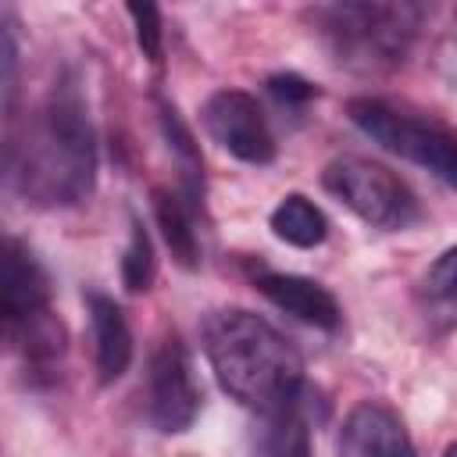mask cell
I'll return each mask as SVG.
<instances>
[{
	"label": "cell",
	"mask_w": 457,
	"mask_h": 457,
	"mask_svg": "<svg viewBox=\"0 0 457 457\" xmlns=\"http://www.w3.org/2000/svg\"><path fill=\"white\" fill-rule=\"evenodd\" d=\"M414 300L432 336H446L457 328V246L443 250L425 268Z\"/></svg>",
	"instance_id": "obj_14"
},
{
	"label": "cell",
	"mask_w": 457,
	"mask_h": 457,
	"mask_svg": "<svg viewBox=\"0 0 457 457\" xmlns=\"http://www.w3.org/2000/svg\"><path fill=\"white\" fill-rule=\"evenodd\" d=\"M253 286L261 289V296H268L278 311L293 314L296 321L325 328V332L339 328L343 311H339L336 296L321 282H314L307 275H289V271H257Z\"/></svg>",
	"instance_id": "obj_10"
},
{
	"label": "cell",
	"mask_w": 457,
	"mask_h": 457,
	"mask_svg": "<svg viewBox=\"0 0 457 457\" xmlns=\"http://www.w3.org/2000/svg\"><path fill=\"white\" fill-rule=\"evenodd\" d=\"M343 457H418L400 414L378 400H361L339 428Z\"/></svg>",
	"instance_id": "obj_8"
},
{
	"label": "cell",
	"mask_w": 457,
	"mask_h": 457,
	"mask_svg": "<svg viewBox=\"0 0 457 457\" xmlns=\"http://www.w3.org/2000/svg\"><path fill=\"white\" fill-rule=\"evenodd\" d=\"M346 114L371 143L457 189V132L446 121L386 96H353L346 104Z\"/></svg>",
	"instance_id": "obj_4"
},
{
	"label": "cell",
	"mask_w": 457,
	"mask_h": 457,
	"mask_svg": "<svg viewBox=\"0 0 457 457\" xmlns=\"http://www.w3.org/2000/svg\"><path fill=\"white\" fill-rule=\"evenodd\" d=\"M271 232L300 250H311L318 243H325L328 236V218L321 214V207L314 200H307L303 193H289L278 200V207L271 211Z\"/></svg>",
	"instance_id": "obj_17"
},
{
	"label": "cell",
	"mask_w": 457,
	"mask_h": 457,
	"mask_svg": "<svg viewBox=\"0 0 457 457\" xmlns=\"http://www.w3.org/2000/svg\"><path fill=\"white\" fill-rule=\"evenodd\" d=\"M246 457H311V428L300 403L261 411L250 436Z\"/></svg>",
	"instance_id": "obj_12"
},
{
	"label": "cell",
	"mask_w": 457,
	"mask_h": 457,
	"mask_svg": "<svg viewBox=\"0 0 457 457\" xmlns=\"http://www.w3.org/2000/svg\"><path fill=\"white\" fill-rule=\"evenodd\" d=\"M443 457H457V439H453V443H450V446L443 450Z\"/></svg>",
	"instance_id": "obj_21"
},
{
	"label": "cell",
	"mask_w": 457,
	"mask_h": 457,
	"mask_svg": "<svg viewBox=\"0 0 457 457\" xmlns=\"http://www.w3.org/2000/svg\"><path fill=\"white\" fill-rule=\"evenodd\" d=\"M264 89H268L282 107H303V104H311V100L318 96V86L307 82V79L296 75V71H278V75H271V79L264 82Z\"/></svg>",
	"instance_id": "obj_20"
},
{
	"label": "cell",
	"mask_w": 457,
	"mask_h": 457,
	"mask_svg": "<svg viewBox=\"0 0 457 457\" xmlns=\"http://www.w3.org/2000/svg\"><path fill=\"white\" fill-rule=\"evenodd\" d=\"M311 18L336 64L350 71H389L411 54V43L421 25V7L403 0H346L321 4L311 11Z\"/></svg>",
	"instance_id": "obj_3"
},
{
	"label": "cell",
	"mask_w": 457,
	"mask_h": 457,
	"mask_svg": "<svg viewBox=\"0 0 457 457\" xmlns=\"http://www.w3.org/2000/svg\"><path fill=\"white\" fill-rule=\"evenodd\" d=\"M7 336L32 375H50L68 350V325L61 321L54 307L36 311L32 318L18 321L14 328H7Z\"/></svg>",
	"instance_id": "obj_15"
},
{
	"label": "cell",
	"mask_w": 457,
	"mask_h": 457,
	"mask_svg": "<svg viewBox=\"0 0 457 457\" xmlns=\"http://www.w3.org/2000/svg\"><path fill=\"white\" fill-rule=\"evenodd\" d=\"M200 386L193 378V357L175 328H164L150 350L146 375H143V414L146 421L164 432H186L200 414Z\"/></svg>",
	"instance_id": "obj_6"
},
{
	"label": "cell",
	"mask_w": 457,
	"mask_h": 457,
	"mask_svg": "<svg viewBox=\"0 0 457 457\" xmlns=\"http://www.w3.org/2000/svg\"><path fill=\"white\" fill-rule=\"evenodd\" d=\"M7 179L29 207H75L96 186V136L75 79H61L7 139Z\"/></svg>",
	"instance_id": "obj_1"
},
{
	"label": "cell",
	"mask_w": 457,
	"mask_h": 457,
	"mask_svg": "<svg viewBox=\"0 0 457 457\" xmlns=\"http://www.w3.org/2000/svg\"><path fill=\"white\" fill-rule=\"evenodd\" d=\"M86 311H89V332H93V361H96V378L100 386L118 382L129 364H132V328L107 293H86Z\"/></svg>",
	"instance_id": "obj_11"
},
{
	"label": "cell",
	"mask_w": 457,
	"mask_h": 457,
	"mask_svg": "<svg viewBox=\"0 0 457 457\" xmlns=\"http://www.w3.org/2000/svg\"><path fill=\"white\" fill-rule=\"evenodd\" d=\"M157 121H161V132H164V143L179 164V175H182V193L193 200V204H204V157H200V146L189 132V125L182 121L179 107L164 96H157Z\"/></svg>",
	"instance_id": "obj_16"
},
{
	"label": "cell",
	"mask_w": 457,
	"mask_h": 457,
	"mask_svg": "<svg viewBox=\"0 0 457 457\" xmlns=\"http://www.w3.org/2000/svg\"><path fill=\"white\" fill-rule=\"evenodd\" d=\"M129 18L136 25V43L150 64L164 61V29H161V11L154 4H129Z\"/></svg>",
	"instance_id": "obj_19"
},
{
	"label": "cell",
	"mask_w": 457,
	"mask_h": 457,
	"mask_svg": "<svg viewBox=\"0 0 457 457\" xmlns=\"http://www.w3.org/2000/svg\"><path fill=\"white\" fill-rule=\"evenodd\" d=\"M0 293H4V325L7 328H14L18 321H25L36 311L50 307V278L39 268L36 253L21 239H14V236L4 239Z\"/></svg>",
	"instance_id": "obj_9"
},
{
	"label": "cell",
	"mask_w": 457,
	"mask_h": 457,
	"mask_svg": "<svg viewBox=\"0 0 457 457\" xmlns=\"http://www.w3.org/2000/svg\"><path fill=\"white\" fill-rule=\"evenodd\" d=\"M204 129L207 136L228 150L236 161L246 164H271L275 161V136L271 125L257 104V96H250L246 89H214L204 100Z\"/></svg>",
	"instance_id": "obj_7"
},
{
	"label": "cell",
	"mask_w": 457,
	"mask_h": 457,
	"mask_svg": "<svg viewBox=\"0 0 457 457\" xmlns=\"http://www.w3.org/2000/svg\"><path fill=\"white\" fill-rule=\"evenodd\" d=\"M204 353L218 386L250 411L300 403L303 361L293 343L261 314L243 307L214 311L204 321Z\"/></svg>",
	"instance_id": "obj_2"
},
{
	"label": "cell",
	"mask_w": 457,
	"mask_h": 457,
	"mask_svg": "<svg viewBox=\"0 0 457 457\" xmlns=\"http://www.w3.org/2000/svg\"><path fill=\"white\" fill-rule=\"evenodd\" d=\"M157 278V257H154V239L146 225L132 214L129 218V243L121 253V286L129 293H146Z\"/></svg>",
	"instance_id": "obj_18"
},
{
	"label": "cell",
	"mask_w": 457,
	"mask_h": 457,
	"mask_svg": "<svg viewBox=\"0 0 457 457\" xmlns=\"http://www.w3.org/2000/svg\"><path fill=\"white\" fill-rule=\"evenodd\" d=\"M321 186L375 228H407L411 221H418V200L407 182L371 157L343 154L328 161L321 171Z\"/></svg>",
	"instance_id": "obj_5"
},
{
	"label": "cell",
	"mask_w": 457,
	"mask_h": 457,
	"mask_svg": "<svg viewBox=\"0 0 457 457\" xmlns=\"http://www.w3.org/2000/svg\"><path fill=\"white\" fill-rule=\"evenodd\" d=\"M150 207H154V221L161 228V236H164L175 264L179 268H196L200 264V236H196V221H193L196 204L182 189L154 186Z\"/></svg>",
	"instance_id": "obj_13"
}]
</instances>
